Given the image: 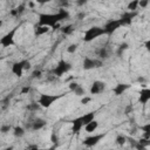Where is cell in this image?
Returning a JSON list of instances; mask_svg holds the SVG:
<instances>
[{
  "instance_id": "ab89813d",
  "label": "cell",
  "mask_w": 150,
  "mask_h": 150,
  "mask_svg": "<svg viewBox=\"0 0 150 150\" xmlns=\"http://www.w3.org/2000/svg\"><path fill=\"white\" fill-rule=\"evenodd\" d=\"M30 150H47V149H39V148H32Z\"/></svg>"
},
{
  "instance_id": "d590c367",
  "label": "cell",
  "mask_w": 150,
  "mask_h": 150,
  "mask_svg": "<svg viewBox=\"0 0 150 150\" xmlns=\"http://www.w3.org/2000/svg\"><path fill=\"white\" fill-rule=\"evenodd\" d=\"M29 90H30V87H28V86H27V87H23V88L21 89V94H27Z\"/></svg>"
},
{
  "instance_id": "d6a6232c",
  "label": "cell",
  "mask_w": 150,
  "mask_h": 150,
  "mask_svg": "<svg viewBox=\"0 0 150 150\" xmlns=\"http://www.w3.org/2000/svg\"><path fill=\"white\" fill-rule=\"evenodd\" d=\"M149 5V1H146V0H141L139 2H138V7H146Z\"/></svg>"
},
{
  "instance_id": "1f68e13d",
  "label": "cell",
  "mask_w": 150,
  "mask_h": 150,
  "mask_svg": "<svg viewBox=\"0 0 150 150\" xmlns=\"http://www.w3.org/2000/svg\"><path fill=\"white\" fill-rule=\"evenodd\" d=\"M134 111V107H132V104H128L127 107H125V109H124V114H130V112H132Z\"/></svg>"
},
{
  "instance_id": "b9f144b4",
  "label": "cell",
  "mask_w": 150,
  "mask_h": 150,
  "mask_svg": "<svg viewBox=\"0 0 150 150\" xmlns=\"http://www.w3.org/2000/svg\"><path fill=\"white\" fill-rule=\"evenodd\" d=\"M108 150H111V149H108Z\"/></svg>"
},
{
  "instance_id": "8fae6325",
  "label": "cell",
  "mask_w": 150,
  "mask_h": 150,
  "mask_svg": "<svg viewBox=\"0 0 150 150\" xmlns=\"http://www.w3.org/2000/svg\"><path fill=\"white\" fill-rule=\"evenodd\" d=\"M105 89V83L102 82V81H94L91 83V87H90V94L91 95H97V94H101L103 90Z\"/></svg>"
},
{
  "instance_id": "7a4b0ae2",
  "label": "cell",
  "mask_w": 150,
  "mask_h": 150,
  "mask_svg": "<svg viewBox=\"0 0 150 150\" xmlns=\"http://www.w3.org/2000/svg\"><path fill=\"white\" fill-rule=\"evenodd\" d=\"M101 35H105V32L103 29V27H98V26H93L90 28H88L84 32L83 35V41L84 42H91L95 39H97Z\"/></svg>"
},
{
  "instance_id": "e0dca14e",
  "label": "cell",
  "mask_w": 150,
  "mask_h": 150,
  "mask_svg": "<svg viewBox=\"0 0 150 150\" xmlns=\"http://www.w3.org/2000/svg\"><path fill=\"white\" fill-rule=\"evenodd\" d=\"M46 124H47V122H46L45 120H42V118H36V120H34V121L32 122L30 129L34 130V131H38V130H41L42 128H45Z\"/></svg>"
},
{
  "instance_id": "8992f818",
  "label": "cell",
  "mask_w": 150,
  "mask_h": 150,
  "mask_svg": "<svg viewBox=\"0 0 150 150\" xmlns=\"http://www.w3.org/2000/svg\"><path fill=\"white\" fill-rule=\"evenodd\" d=\"M103 66V61L100 59H93L90 56H86L83 59L82 62V67L84 70H90V69H95V68H100Z\"/></svg>"
},
{
  "instance_id": "ffe728a7",
  "label": "cell",
  "mask_w": 150,
  "mask_h": 150,
  "mask_svg": "<svg viewBox=\"0 0 150 150\" xmlns=\"http://www.w3.org/2000/svg\"><path fill=\"white\" fill-rule=\"evenodd\" d=\"M97 128H98V122H97L96 120H94L93 122H90L89 124H87V125L84 127V129H86L87 132H94Z\"/></svg>"
},
{
  "instance_id": "f1b7e54d",
  "label": "cell",
  "mask_w": 150,
  "mask_h": 150,
  "mask_svg": "<svg viewBox=\"0 0 150 150\" xmlns=\"http://www.w3.org/2000/svg\"><path fill=\"white\" fill-rule=\"evenodd\" d=\"M138 143L141 144V145H143V146H148V145H150V138H141L139 141H138Z\"/></svg>"
},
{
  "instance_id": "4316f807",
  "label": "cell",
  "mask_w": 150,
  "mask_h": 150,
  "mask_svg": "<svg viewBox=\"0 0 150 150\" xmlns=\"http://www.w3.org/2000/svg\"><path fill=\"white\" fill-rule=\"evenodd\" d=\"M128 48H129V45H128L127 42L121 43V45L118 46V48H117V52H116V53H117V55H118V56H121V55H122V54H123Z\"/></svg>"
},
{
  "instance_id": "d6986e66",
  "label": "cell",
  "mask_w": 150,
  "mask_h": 150,
  "mask_svg": "<svg viewBox=\"0 0 150 150\" xmlns=\"http://www.w3.org/2000/svg\"><path fill=\"white\" fill-rule=\"evenodd\" d=\"M49 32V27H46V26H36L35 27V29H34V35L35 36H41V35H43V34H46V33H48Z\"/></svg>"
},
{
  "instance_id": "cb8c5ba5",
  "label": "cell",
  "mask_w": 150,
  "mask_h": 150,
  "mask_svg": "<svg viewBox=\"0 0 150 150\" xmlns=\"http://www.w3.org/2000/svg\"><path fill=\"white\" fill-rule=\"evenodd\" d=\"M138 0H132V1H130L129 4H128V7H127V9L129 11V12H137V7H138Z\"/></svg>"
},
{
  "instance_id": "44dd1931",
  "label": "cell",
  "mask_w": 150,
  "mask_h": 150,
  "mask_svg": "<svg viewBox=\"0 0 150 150\" xmlns=\"http://www.w3.org/2000/svg\"><path fill=\"white\" fill-rule=\"evenodd\" d=\"M25 129L22 128V127H20V125H16V127H14L13 128V135L16 137V138H21L23 135H25Z\"/></svg>"
},
{
  "instance_id": "ac0fdd59",
  "label": "cell",
  "mask_w": 150,
  "mask_h": 150,
  "mask_svg": "<svg viewBox=\"0 0 150 150\" xmlns=\"http://www.w3.org/2000/svg\"><path fill=\"white\" fill-rule=\"evenodd\" d=\"M97 55H98V59L100 60H105L110 56V50L108 47H102L98 52H97Z\"/></svg>"
},
{
  "instance_id": "e575fe53",
  "label": "cell",
  "mask_w": 150,
  "mask_h": 150,
  "mask_svg": "<svg viewBox=\"0 0 150 150\" xmlns=\"http://www.w3.org/2000/svg\"><path fill=\"white\" fill-rule=\"evenodd\" d=\"M41 76V71L40 70H34L32 74V77H40Z\"/></svg>"
},
{
  "instance_id": "3957f363",
  "label": "cell",
  "mask_w": 150,
  "mask_h": 150,
  "mask_svg": "<svg viewBox=\"0 0 150 150\" xmlns=\"http://www.w3.org/2000/svg\"><path fill=\"white\" fill-rule=\"evenodd\" d=\"M63 96V94L60 95H53V94H40L39 98H38V103L42 107V108H49L54 102H56L57 100H60Z\"/></svg>"
},
{
  "instance_id": "30bf717a",
  "label": "cell",
  "mask_w": 150,
  "mask_h": 150,
  "mask_svg": "<svg viewBox=\"0 0 150 150\" xmlns=\"http://www.w3.org/2000/svg\"><path fill=\"white\" fill-rule=\"evenodd\" d=\"M136 15H137V12H129V11L124 12V13L121 15V18H120L121 25H122V26H129V25H131L134 18H135Z\"/></svg>"
},
{
  "instance_id": "d4e9b609",
  "label": "cell",
  "mask_w": 150,
  "mask_h": 150,
  "mask_svg": "<svg viewBox=\"0 0 150 150\" xmlns=\"http://www.w3.org/2000/svg\"><path fill=\"white\" fill-rule=\"evenodd\" d=\"M25 8H26V6H25V4H22V5H20L19 7L12 9V11H11V14H12V15H20L21 13H23Z\"/></svg>"
},
{
  "instance_id": "52a82bcc",
  "label": "cell",
  "mask_w": 150,
  "mask_h": 150,
  "mask_svg": "<svg viewBox=\"0 0 150 150\" xmlns=\"http://www.w3.org/2000/svg\"><path fill=\"white\" fill-rule=\"evenodd\" d=\"M121 21H120V19H110V20H108L105 23H104V26H103V29H104V32H105V34L107 35H111L112 33H115L118 28H121Z\"/></svg>"
},
{
  "instance_id": "277c9868",
  "label": "cell",
  "mask_w": 150,
  "mask_h": 150,
  "mask_svg": "<svg viewBox=\"0 0 150 150\" xmlns=\"http://www.w3.org/2000/svg\"><path fill=\"white\" fill-rule=\"evenodd\" d=\"M70 69H71V64L68 61L61 59L57 62V64L55 66V68L53 69V74H54V76L60 77V76H63L66 73H68Z\"/></svg>"
},
{
  "instance_id": "4dcf8cb0",
  "label": "cell",
  "mask_w": 150,
  "mask_h": 150,
  "mask_svg": "<svg viewBox=\"0 0 150 150\" xmlns=\"http://www.w3.org/2000/svg\"><path fill=\"white\" fill-rule=\"evenodd\" d=\"M11 129H12V125H11V124H4V125H1V129H0V130H1L2 134H6V132H8Z\"/></svg>"
},
{
  "instance_id": "484cf974",
  "label": "cell",
  "mask_w": 150,
  "mask_h": 150,
  "mask_svg": "<svg viewBox=\"0 0 150 150\" xmlns=\"http://www.w3.org/2000/svg\"><path fill=\"white\" fill-rule=\"evenodd\" d=\"M73 27H74V26H73L71 23H69V25L62 26V27H61V30H62V33H63V34L69 35V34H71V33H73V30H74V28H73Z\"/></svg>"
},
{
  "instance_id": "7c38bea8",
  "label": "cell",
  "mask_w": 150,
  "mask_h": 150,
  "mask_svg": "<svg viewBox=\"0 0 150 150\" xmlns=\"http://www.w3.org/2000/svg\"><path fill=\"white\" fill-rule=\"evenodd\" d=\"M150 101V88H143L138 93V102L141 104H146Z\"/></svg>"
},
{
  "instance_id": "2e32d148",
  "label": "cell",
  "mask_w": 150,
  "mask_h": 150,
  "mask_svg": "<svg viewBox=\"0 0 150 150\" xmlns=\"http://www.w3.org/2000/svg\"><path fill=\"white\" fill-rule=\"evenodd\" d=\"M95 116H96V112H95V111H89V112H86V114H83L82 116H80L81 120H82L83 127H86L87 124H89L90 122H93V121L95 120Z\"/></svg>"
},
{
  "instance_id": "5b68a950",
  "label": "cell",
  "mask_w": 150,
  "mask_h": 150,
  "mask_svg": "<svg viewBox=\"0 0 150 150\" xmlns=\"http://www.w3.org/2000/svg\"><path fill=\"white\" fill-rule=\"evenodd\" d=\"M18 26H15L13 29H11L7 34H5L1 39H0V45L2 46V47H9V46H13L14 43H15V40H14V38H15V34H16V32H18Z\"/></svg>"
},
{
  "instance_id": "4fadbf2b",
  "label": "cell",
  "mask_w": 150,
  "mask_h": 150,
  "mask_svg": "<svg viewBox=\"0 0 150 150\" xmlns=\"http://www.w3.org/2000/svg\"><path fill=\"white\" fill-rule=\"evenodd\" d=\"M131 87V84H128V83H117L114 88H112V91L116 96H121L122 94H124L129 88Z\"/></svg>"
},
{
  "instance_id": "83f0119b",
  "label": "cell",
  "mask_w": 150,
  "mask_h": 150,
  "mask_svg": "<svg viewBox=\"0 0 150 150\" xmlns=\"http://www.w3.org/2000/svg\"><path fill=\"white\" fill-rule=\"evenodd\" d=\"M76 49H77V43H71V45H69V46H68L67 52H68L69 54H73V53H75V52H76Z\"/></svg>"
},
{
  "instance_id": "9a60e30c",
  "label": "cell",
  "mask_w": 150,
  "mask_h": 150,
  "mask_svg": "<svg viewBox=\"0 0 150 150\" xmlns=\"http://www.w3.org/2000/svg\"><path fill=\"white\" fill-rule=\"evenodd\" d=\"M82 127H83V123H82L81 117H76L71 121V131H73V134H79L81 131Z\"/></svg>"
},
{
  "instance_id": "603a6c76",
  "label": "cell",
  "mask_w": 150,
  "mask_h": 150,
  "mask_svg": "<svg viewBox=\"0 0 150 150\" xmlns=\"http://www.w3.org/2000/svg\"><path fill=\"white\" fill-rule=\"evenodd\" d=\"M127 141H128V137L125 136V135H122V134H120V135H117V137H116V139H115V142H116V144L117 145H124L125 143H127Z\"/></svg>"
},
{
  "instance_id": "74e56055",
  "label": "cell",
  "mask_w": 150,
  "mask_h": 150,
  "mask_svg": "<svg viewBox=\"0 0 150 150\" xmlns=\"http://www.w3.org/2000/svg\"><path fill=\"white\" fill-rule=\"evenodd\" d=\"M30 68V63H29V61L27 62V64H26V67H25V70H27V69H29Z\"/></svg>"
},
{
  "instance_id": "9c48e42d",
  "label": "cell",
  "mask_w": 150,
  "mask_h": 150,
  "mask_svg": "<svg viewBox=\"0 0 150 150\" xmlns=\"http://www.w3.org/2000/svg\"><path fill=\"white\" fill-rule=\"evenodd\" d=\"M27 62H28V60H21V61L14 62L13 66H12V73H13L15 76H18V77L22 76V73H23V70H25V67H26Z\"/></svg>"
},
{
  "instance_id": "f35d334b",
  "label": "cell",
  "mask_w": 150,
  "mask_h": 150,
  "mask_svg": "<svg viewBox=\"0 0 150 150\" xmlns=\"http://www.w3.org/2000/svg\"><path fill=\"white\" fill-rule=\"evenodd\" d=\"M13 149H14V148H13V146L11 145V146H8V148H5L4 150H13Z\"/></svg>"
},
{
  "instance_id": "5bb4252c",
  "label": "cell",
  "mask_w": 150,
  "mask_h": 150,
  "mask_svg": "<svg viewBox=\"0 0 150 150\" xmlns=\"http://www.w3.org/2000/svg\"><path fill=\"white\" fill-rule=\"evenodd\" d=\"M69 89L77 96H84L86 90L83 89V87L81 84H79L77 82H70L69 83Z\"/></svg>"
},
{
  "instance_id": "ba28073f",
  "label": "cell",
  "mask_w": 150,
  "mask_h": 150,
  "mask_svg": "<svg viewBox=\"0 0 150 150\" xmlns=\"http://www.w3.org/2000/svg\"><path fill=\"white\" fill-rule=\"evenodd\" d=\"M107 136V132H102V134H95V135H91V136H88L84 138L83 141V145L88 146V148H91V146H95L97 145L104 137Z\"/></svg>"
},
{
  "instance_id": "7402d4cb",
  "label": "cell",
  "mask_w": 150,
  "mask_h": 150,
  "mask_svg": "<svg viewBox=\"0 0 150 150\" xmlns=\"http://www.w3.org/2000/svg\"><path fill=\"white\" fill-rule=\"evenodd\" d=\"M141 130L143 131V138H150V122L142 125Z\"/></svg>"
},
{
  "instance_id": "836d02e7",
  "label": "cell",
  "mask_w": 150,
  "mask_h": 150,
  "mask_svg": "<svg viewBox=\"0 0 150 150\" xmlns=\"http://www.w3.org/2000/svg\"><path fill=\"white\" fill-rule=\"evenodd\" d=\"M91 101V98L90 97H88V96H84V97H82V100H81V103L82 104H87L88 102H90Z\"/></svg>"
},
{
  "instance_id": "60d3db41",
  "label": "cell",
  "mask_w": 150,
  "mask_h": 150,
  "mask_svg": "<svg viewBox=\"0 0 150 150\" xmlns=\"http://www.w3.org/2000/svg\"><path fill=\"white\" fill-rule=\"evenodd\" d=\"M77 4H79V5H84V4H86V1H79Z\"/></svg>"
},
{
  "instance_id": "6da1fadb",
  "label": "cell",
  "mask_w": 150,
  "mask_h": 150,
  "mask_svg": "<svg viewBox=\"0 0 150 150\" xmlns=\"http://www.w3.org/2000/svg\"><path fill=\"white\" fill-rule=\"evenodd\" d=\"M69 18V13L66 8H60L56 13H41L39 14V26H46V27H56L60 25L61 21Z\"/></svg>"
},
{
  "instance_id": "8d00e7d4",
  "label": "cell",
  "mask_w": 150,
  "mask_h": 150,
  "mask_svg": "<svg viewBox=\"0 0 150 150\" xmlns=\"http://www.w3.org/2000/svg\"><path fill=\"white\" fill-rule=\"evenodd\" d=\"M144 47L146 48V50H148V52H150V40H148V41H145V42H144Z\"/></svg>"
},
{
  "instance_id": "f546056e",
  "label": "cell",
  "mask_w": 150,
  "mask_h": 150,
  "mask_svg": "<svg viewBox=\"0 0 150 150\" xmlns=\"http://www.w3.org/2000/svg\"><path fill=\"white\" fill-rule=\"evenodd\" d=\"M39 103L36 102V103H30V104H28V107H27V109L28 110H32V111H35V110H38L39 109Z\"/></svg>"
}]
</instances>
